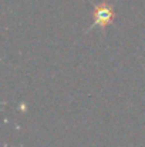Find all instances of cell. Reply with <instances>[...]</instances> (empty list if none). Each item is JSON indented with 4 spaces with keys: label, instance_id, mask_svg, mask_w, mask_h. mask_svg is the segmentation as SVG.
I'll return each mask as SVG.
<instances>
[{
    "label": "cell",
    "instance_id": "1",
    "mask_svg": "<svg viewBox=\"0 0 145 147\" xmlns=\"http://www.w3.org/2000/svg\"><path fill=\"white\" fill-rule=\"evenodd\" d=\"M93 17H94V23L90 26L88 30L91 29H96L100 27L101 30L107 29L110 24L114 23V19H115V11L112 9V6L107 1H101L94 6V10H93Z\"/></svg>",
    "mask_w": 145,
    "mask_h": 147
}]
</instances>
